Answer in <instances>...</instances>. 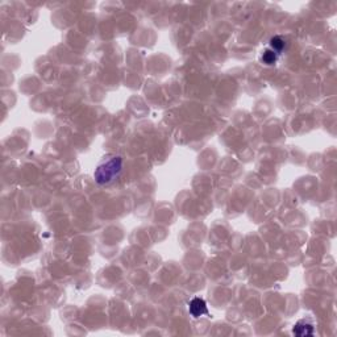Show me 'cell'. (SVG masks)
<instances>
[{"label":"cell","mask_w":337,"mask_h":337,"mask_svg":"<svg viewBox=\"0 0 337 337\" xmlns=\"http://www.w3.org/2000/svg\"><path fill=\"white\" fill-rule=\"evenodd\" d=\"M286 48V41L283 40V37L281 36H274L270 40V49L274 50L276 53H282Z\"/></svg>","instance_id":"cell-5"},{"label":"cell","mask_w":337,"mask_h":337,"mask_svg":"<svg viewBox=\"0 0 337 337\" xmlns=\"http://www.w3.org/2000/svg\"><path fill=\"white\" fill-rule=\"evenodd\" d=\"M188 312L191 315L194 319H199L201 318L203 315H210L207 308V301L205 300L203 298H194L191 300L188 301Z\"/></svg>","instance_id":"cell-2"},{"label":"cell","mask_w":337,"mask_h":337,"mask_svg":"<svg viewBox=\"0 0 337 337\" xmlns=\"http://www.w3.org/2000/svg\"><path fill=\"white\" fill-rule=\"evenodd\" d=\"M123 158L116 154L104 157L94 172V178L97 185L108 186L114 183L123 173Z\"/></svg>","instance_id":"cell-1"},{"label":"cell","mask_w":337,"mask_h":337,"mask_svg":"<svg viewBox=\"0 0 337 337\" xmlns=\"http://www.w3.org/2000/svg\"><path fill=\"white\" fill-rule=\"evenodd\" d=\"M278 53H276L272 49H266L263 50L262 54H261V62L266 66H273L276 65L277 61H278Z\"/></svg>","instance_id":"cell-4"},{"label":"cell","mask_w":337,"mask_h":337,"mask_svg":"<svg viewBox=\"0 0 337 337\" xmlns=\"http://www.w3.org/2000/svg\"><path fill=\"white\" fill-rule=\"evenodd\" d=\"M292 333L295 336L303 337V336H312L315 333V327L310 319H300L299 321L295 323L292 327Z\"/></svg>","instance_id":"cell-3"}]
</instances>
